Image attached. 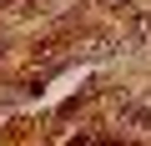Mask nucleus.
Listing matches in <instances>:
<instances>
[{
	"instance_id": "1",
	"label": "nucleus",
	"mask_w": 151,
	"mask_h": 146,
	"mask_svg": "<svg viewBox=\"0 0 151 146\" xmlns=\"http://www.w3.org/2000/svg\"><path fill=\"white\" fill-rule=\"evenodd\" d=\"M116 116L126 131H151V101H136V96H121L116 101Z\"/></svg>"
},
{
	"instance_id": "2",
	"label": "nucleus",
	"mask_w": 151,
	"mask_h": 146,
	"mask_svg": "<svg viewBox=\"0 0 151 146\" xmlns=\"http://www.w3.org/2000/svg\"><path fill=\"white\" fill-rule=\"evenodd\" d=\"M101 10H131V0H96Z\"/></svg>"
},
{
	"instance_id": "3",
	"label": "nucleus",
	"mask_w": 151,
	"mask_h": 146,
	"mask_svg": "<svg viewBox=\"0 0 151 146\" xmlns=\"http://www.w3.org/2000/svg\"><path fill=\"white\" fill-rule=\"evenodd\" d=\"M5 55H10V40H5V35H0V60H5Z\"/></svg>"
}]
</instances>
